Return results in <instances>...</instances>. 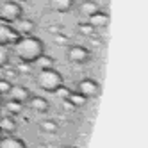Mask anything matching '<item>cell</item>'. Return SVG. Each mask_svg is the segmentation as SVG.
<instances>
[{"instance_id":"cell-7","label":"cell","mask_w":148,"mask_h":148,"mask_svg":"<svg viewBox=\"0 0 148 148\" xmlns=\"http://www.w3.org/2000/svg\"><path fill=\"white\" fill-rule=\"evenodd\" d=\"M9 100H14V102H20V103H27L32 97V93L27 86H18V84H13L11 86V91L7 93Z\"/></svg>"},{"instance_id":"cell-22","label":"cell","mask_w":148,"mask_h":148,"mask_svg":"<svg viewBox=\"0 0 148 148\" xmlns=\"http://www.w3.org/2000/svg\"><path fill=\"white\" fill-rule=\"evenodd\" d=\"M70 91H71V89H68L64 84H62V86L56 91V95H57V97H61V100H66V98H68V95H70Z\"/></svg>"},{"instance_id":"cell-15","label":"cell","mask_w":148,"mask_h":148,"mask_svg":"<svg viewBox=\"0 0 148 148\" xmlns=\"http://www.w3.org/2000/svg\"><path fill=\"white\" fill-rule=\"evenodd\" d=\"M23 109V103H20V102H14V100H5L4 102V111H5V116H14L20 114Z\"/></svg>"},{"instance_id":"cell-21","label":"cell","mask_w":148,"mask_h":148,"mask_svg":"<svg viewBox=\"0 0 148 148\" xmlns=\"http://www.w3.org/2000/svg\"><path fill=\"white\" fill-rule=\"evenodd\" d=\"M7 64H9V52L4 47H0V68H4Z\"/></svg>"},{"instance_id":"cell-2","label":"cell","mask_w":148,"mask_h":148,"mask_svg":"<svg viewBox=\"0 0 148 148\" xmlns=\"http://www.w3.org/2000/svg\"><path fill=\"white\" fill-rule=\"evenodd\" d=\"M36 84L39 89L47 93H56L64 84V79L56 68H41L36 75Z\"/></svg>"},{"instance_id":"cell-4","label":"cell","mask_w":148,"mask_h":148,"mask_svg":"<svg viewBox=\"0 0 148 148\" xmlns=\"http://www.w3.org/2000/svg\"><path fill=\"white\" fill-rule=\"evenodd\" d=\"M66 59L71 64H86L91 61V52L82 45H70L66 48Z\"/></svg>"},{"instance_id":"cell-12","label":"cell","mask_w":148,"mask_h":148,"mask_svg":"<svg viewBox=\"0 0 148 148\" xmlns=\"http://www.w3.org/2000/svg\"><path fill=\"white\" fill-rule=\"evenodd\" d=\"M97 11H100V7L97 2H93V0H84V2L79 5V14L84 16V18H88L91 14H95Z\"/></svg>"},{"instance_id":"cell-6","label":"cell","mask_w":148,"mask_h":148,"mask_svg":"<svg viewBox=\"0 0 148 148\" xmlns=\"http://www.w3.org/2000/svg\"><path fill=\"white\" fill-rule=\"evenodd\" d=\"M77 91L82 95L84 98H97L98 95H100V84L97 80H93V79H82L79 84H77Z\"/></svg>"},{"instance_id":"cell-26","label":"cell","mask_w":148,"mask_h":148,"mask_svg":"<svg viewBox=\"0 0 148 148\" xmlns=\"http://www.w3.org/2000/svg\"><path fill=\"white\" fill-rule=\"evenodd\" d=\"M68 148H77V146H68Z\"/></svg>"},{"instance_id":"cell-10","label":"cell","mask_w":148,"mask_h":148,"mask_svg":"<svg viewBox=\"0 0 148 148\" xmlns=\"http://www.w3.org/2000/svg\"><path fill=\"white\" fill-rule=\"evenodd\" d=\"M48 5H50L52 11L64 14V13L73 9V0H48Z\"/></svg>"},{"instance_id":"cell-19","label":"cell","mask_w":148,"mask_h":148,"mask_svg":"<svg viewBox=\"0 0 148 148\" xmlns=\"http://www.w3.org/2000/svg\"><path fill=\"white\" fill-rule=\"evenodd\" d=\"M36 62H39V66L41 68H54V59H52V57H48V56H41Z\"/></svg>"},{"instance_id":"cell-18","label":"cell","mask_w":148,"mask_h":148,"mask_svg":"<svg viewBox=\"0 0 148 148\" xmlns=\"http://www.w3.org/2000/svg\"><path fill=\"white\" fill-rule=\"evenodd\" d=\"M77 29H79V34H82V36H93L95 34V29L88 22H80L77 25Z\"/></svg>"},{"instance_id":"cell-16","label":"cell","mask_w":148,"mask_h":148,"mask_svg":"<svg viewBox=\"0 0 148 148\" xmlns=\"http://www.w3.org/2000/svg\"><path fill=\"white\" fill-rule=\"evenodd\" d=\"M66 102H70L71 105H75V107H84V105H86V102H88V98H84L79 91H70Z\"/></svg>"},{"instance_id":"cell-25","label":"cell","mask_w":148,"mask_h":148,"mask_svg":"<svg viewBox=\"0 0 148 148\" xmlns=\"http://www.w3.org/2000/svg\"><path fill=\"white\" fill-rule=\"evenodd\" d=\"M2 98H4V97H2V95H0V103H2Z\"/></svg>"},{"instance_id":"cell-14","label":"cell","mask_w":148,"mask_h":148,"mask_svg":"<svg viewBox=\"0 0 148 148\" xmlns=\"http://www.w3.org/2000/svg\"><path fill=\"white\" fill-rule=\"evenodd\" d=\"M0 148H27V145H25L23 139H20V137L7 136V137L0 139Z\"/></svg>"},{"instance_id":"cell-1","label":"cell","mask_w":148,"mask_h":148,"mask_svg":"<svg viewBox=\"0 0 148 148\" xmlns=\"http://www.w3.org/2000/svg\"><path fill=\"white\" fill-rule=\"evenodd\" d=\"M13 52L23 64H34V62L45 54V43L36 36H22L13 45Z\"/></svg>"},{"instance_id":"cell-13","label":"cell","mask_w":148,"mask_h":148,"mask_svg":"<svg viewBox=\"0 0 148 148\" xmlns=\"http://www.w3.org/2000/svg\"><path fill=\"white\" fill-rule=\"evenodd\" d=\"M0 129H2L4 134L13 136L16 132V129H18L16 120L13 118V116H2V118H0Z\"/></svg>"},{"instance_id":"cell-24","label":"cell","mask_w":148,"mask_h":148,"mask_svg":"<svg viewBox=\"0 0 148 148\" xmlns=\"http://www.w3.org/2000/svg\"><path fill=\"white\" fill-rule=\"evenodd\" d=\"M18 2H29V0H18Z\"/></svg>"},{"instance_id":"cell-5","label":"cell","mask_w":148,"mask_h":148,"mask_svg":"<svg viewBox=\"0 0 148 148\" xmlns=\"http://www.w3.org/2000/svg\"><path fill=\"white\" fill-rule=\"evenodd\" d=\"M22 38L20 32L11 23H2L0 22V47H13L16 41Z\"/></svg>"},{"instance_id":"cell-20","label":"cell","mask_w":148,"mask_h":148,"mask_svg":"<svg viewBox=\"0 0 148 148\" xmlns=\"http://www.w3.org/2000/svg\"><path fill=\"white\" fill-rule=\"evenodd\" d=\"M11 80H7V79H0V95L2 97H7V93L11 91Z\"/></svg>"},{"instance_id":"cell-8","label":"cell","mask_w":148,"mask_h":148,"mask_svg":"<svg viewBox=\"0 0 148 148\" xmlns=\"http://www.w3.org/2000/svg\"><path fill=\"white\" fill-rule=\"evenodd\" d=\"M111 22V18H109V13H105V11H97L95 14L88 16V23L95 29V30H102L109 25Z\"/></svg>"},{"instance_id":"cell-3","label":"cell","mask_w":148,"mask_h":148,"mask_svg":"<svg viewBox=\"0 0 148 148\" xmlns=\"http://www.w3.org/2000/svg\"><path fill=\"white\" fill-rule=\"evenodd\" d=\"M23 14V9L16 0H4L0 2V22L2 23H14Z\"/></svg>"},{"instance_id":"cell-11","label":"cell","mask_w":148,"mask_h":148,"mask_svg":"<svg viewBox=\"0 0 148 148\" xmlns=\"http://www.w3.org/2000/svg\"><path fill=\"white\" fill-rule=\"evenodd\" d=\"M27 103H29V107L32 109V111H36V112H47L50 109L48 100L43 98V97H30V100Z\"/></svg>"},{"instance_id":"cell-23","label":"cell","mask_w":148,"mask_h":148,"mask_svg":"<svg viewBox=\"0 0 148 148\" xmlns=\"http://www.w3.org/2000/svg\"><path fill=\"white\" fill-rule=\"evenodd\" d=\"M2 137H4V132H2V129H0V139H2Z\"/></svg>"},{"instance_id":"cell-17","label":"cell","mask_w":148,"mask_h":148,"mask_svg":"<svg viewBox=\"0 0 148 148\" xmlns=\"http://www.w3.org/2000/svg\"><path fill=\"white\" fill-rule=\"evenodd\" d=\"M39 129H41V132L56 134V132H57V129H59V125H57L54 120H45V121H41V123H39Z\"/></svg>"},{"instance_id":"cell-9","label":"cell","mask_w":148,"mask_h":148,"mask_svg":"<svg viewBox=\"0 0 148 148\" xmlns=\"http://www.w3.org/2000/svg\"><path fill=\"white\" fill-rule=\"evenodd\" d=\"M16 30H18V32H20V36H30V34H32L34 32V29H36V23L32 22V20H29V18H20V20H16Z\"/></svg>"}]
</instances>
